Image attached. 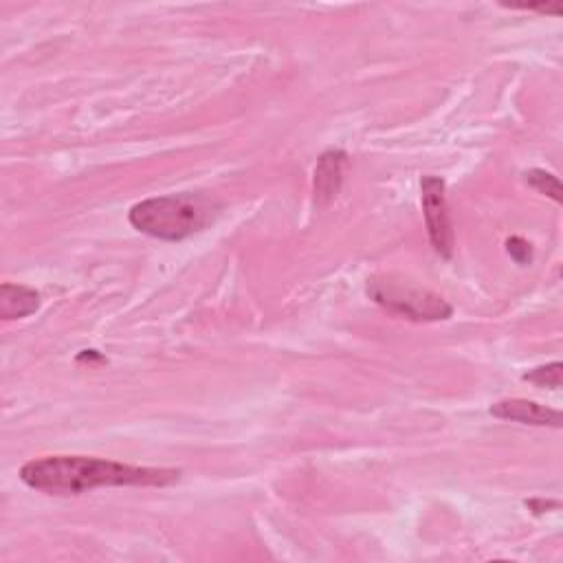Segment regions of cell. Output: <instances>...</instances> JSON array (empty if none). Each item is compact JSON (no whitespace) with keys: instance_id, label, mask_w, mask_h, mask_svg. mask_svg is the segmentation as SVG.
I'll list each match as a JSON object with an SVG mask.
<instances>
[{"instance_id":"obj_11","label":"cell","mask_w":563,"mask_h":563,"mask_svg":"<svg viewBox=\"0 0 563 563\" xmlns=\"http://www.w3.org/2000/svg\"><path fill=\"white\" fill-rule=\"evenodd\" d=\"M506 7H513V9H526V11H539V14H553L559 16L561 14V5H548V3H528V5H506Z\"/></svg>"},{"instance_id":"obj_2","label":"cell","mask_w":563,"mask_h":563,"mask_svg":"<svg viewBox=\"0 0 563 563\" xmlns=\"http://www.w3.org/2000/svg\"><path fill=\"white\" fill-rule=\"evenodd\" d=\"M212 207L201 196L172 194L141 201L130 209L128 220L150 238L179 242L190 238L209 223Z\"/></svg>"},{"instance_id":"obj_4","label":"cell","mask_w":563,"mask_h":563,"mask_svg":"<svg viewBox=\"0 0 563 563\" xmlns=\"http://www.w3.org/2000/svg\"><path fill=\"white\" fill-rule=\"evenodd\" d=\"M423 190V214L427 223L429 242H432L438 256L451 258L454 256V229H451L447 196H445V181L440 176H423L421 179Z\"/></svg>"},{"instance_id":"obj_1","label":"cell","mask_w":563,"mask_h":563,"mask_svg":"<svg viewBox=\"0 0 563 563\" xmlns=\"http://www.w3.org/2000/svg\"><path fill=\"white\" fill-rule=\"evenodd\" d=\"M20 480L49 495H82L99 487H168L181 480V471L93 456H44L22 465Z\"/></svg>"},{"instance_id":"obj_6","label":"cell","mask_w":563,"mask_h":563,"mask_svg":"<svg viewBox=\"0 0 563 563\" xmlns=\"http://www.w3.org/2000/svg\"><path fill=\"white\" fill-rule=\"evenodd\" d=\"M344 150H328L319 157L315 170V194L322 203L333 201L339 194L341 179H344V165H346Z\"/></svg>"},{"instance_id":"obj_10","label":"cell","mask_w":563,"mask_h":563,"mask_svg":"<svg viewBox=\"0 0 563 563\" xmlns=\"http://www.w3.org/2000/svg\"><path fill=\"white\" fill-rule=\"evenodd\" d=\"M506 251H509V256H511L517 264H522V267H526V264L533 262V247H531V242H526V240L520 238V236H513V238L506 240Z\"/></svg>"},{"instance_id":"obj_8","label":"cell","mask_w":563,"mask_h":563,"mask_svg":"<svg viewBox=\"0 0 563 563\" xmlns=\"http://www.w3.org/2000/svg\"><path fill=\"white\" fill-rule=\"evenodd\" d=\"M524 179L526 183L533 187V190H537L539 194H544V196H550L553 198L555 203H561L563 201V196H561V183L555 174H550L546 170H528L524 174Z\"/></svg>"},{"instance_id":"obj_7","label":"cell","mask_w":563,"mask_h":563,"mask_svg":"<svg viewBox=\"0 0 563 563\" xmlns=\"http://www.w3.org/2000/svg\"><path fill=\"white\" fill-rule=\"evenodd\" d=\"M40 308V293L25 284H9L0 286V317L5 322L11 319H22L33 315Z\"/></svg>"},{"instance_id":"obj_9","label":"cell","mask_w":563,"mask_h":563,"mask_svg":"<svg viewBox=\"0 0 563 563\" xmlns=\"http://www.w3.org/2000/svg\"><path fill=\"white\" fill-rule=\"evenodd\" d=\"M563 366L559 361L555 363H548V366L542 368H535L533 372H526L524 374V381H531L537 388H550V390H559L561 383H563Z\"/></svg>"},{"instance_id":"obj_5","label":"cell","mask_w":563,"mask_h":563,"mask_svg":"<svg viewBox=\"0 0 563 563\" xmlns=\"http://www.w3.org/2000/svg\"><path fill=\"white\" fill-rule=\"evenodd\" d=\"M491 414L502 421L535 427H561V412L526 399H506L491 405Z\"/></svg>"},{"instance_id":"obj_12","label":"cell","mask_w":563,"mask_h":563,"mask_svg":"<svg viewBox=\"0 0 563 563\" xmlns=\"http://www.w3.org/2000/svg\"><path fill=\"white\" fill-rule=\"evenodd\" d=\"M528 509H531L535 515H542L550 509H559V502L557 500H528L526 502Z\"/></svg>"},{"instance_id":"obj_3","label":"cell","mask_w":563,"mask_h":563,"mask_svg":"<svg viewBox=\"0 0 563 563\" xmlns=\"http://www.w3.org/2000/svg\"><path fill=\"white\" fill-rule=\"evenodd\" d=\"M368 295L385 311L412 322H445L454 313L440 295L394 278L368 280Z\"/></svg>"}]
</instances>
